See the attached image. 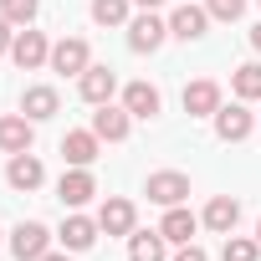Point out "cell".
<instances>
[{
  "instance_id": "cell-16",
  "label": "cell",
  "mask_w": 261,
  "mask_h": 261,
  "mask_svg": "<svg viewBox=\"0 0 261 261\" xmlns=\"http://www.w3.org/2000/svg\"><path fill=\"white\" fill-rule=\"evenodd\" d=\"M21 113H26L31 123H46V118H57V113H62V97H57V87H26V97H21Z\"/></svg>"
},
{
  "instance_id": "cell-4",
  "label": "cell",
  "mask_w": 261,
  "mask_h": 261,
  "mask_svg": "<svg viewBox=\"0 0 261 261\" xmlns=\"http://www.w3.org/2000/svg\"><path fill=\"white\" fill-rule=\"evenodd\" d=\"M144 195L154 200V205H185V195H190V174H179V169H159V174H149V185H144Z\"/></svg>"
},
{
  "instance_id": "cell-25",
  "label": "cell",
  "mask_w": 261,
  "mask_h": 261,
  "mask_svg": "<svg viewBox=\"0 0 261 261\" xmlns=\"http://www.w3.org/2000/svg\"><path fill=\"white\" fill-rule=\"evenodd\" d=\"M92 21L97 26H123L128 21V0H92Z\"/></svg>"
},
{
  "instance_id": "cell-27",
  "label": "cell",
  "mask_w": 261,
  "mask_h": 261,
  "mask_svg": "<svg viewBox=\"0 0 261 261\" xmlns=\"http://www.w3.org/2000/svg\"><path fill=\"white\" fill-rule=\"evenodd\" d=\"M11 41H16V31H11L6 16H0V57H11Z\"/></svg>"
},
{
  "instance_id": "cell-22",
  "label": "cell",
  "mask_w": 261,
  "mask_h": 261,
  "mask_svg": "<svg viewBox=\"0 0 261 261\" xmlns=\"http://www.w3.org/2000/svg\"><path fill=\"white\" fill-rule=\"evenodd\" d=\"M230 87H236V97H241V102H261V62L236 67V72H230Z\"/></svg>"
},
{
  "instance_id": "cell-10",
  "label": "cell",
  "mask_w": 261,
  "mask_h": 261,
  "mask_svg": "<svg viewBox=\"0 0 261 261\" xmlns=\"http://www.w3.org/2000/svg\"><path fill=\"white\" fill-rule=\"evenodd\" d=\"M128 118H134L128 108H113V102H102V108L92 113V134H97L102 144H123V139H128Z\"/></svg>"
},
{
  "instance_id": "cell-2",
  "label": "cell",
  "mask_w": 261,
  "mask_h": 261,
  "mask_svg": "<svg viewBox=\"0 0 261 261\" xmlns=\"http://www.w3.org/2000/svg\"><path fill=\"white\" fill-rule=\"evenodd\" d=\"M51 251V230L41 225V220H21L16 230H11V256L16 261H41Z\"/></svg>"
},
{
  "instance_id": "cell-13",
  "label": "cell",
  "mask_w": 261,
  "mask_h": 261,
  "mask_svg": "<svg viewBox=\"0 0 261 261\" xmlns=\"http://www.w3.org/2000/svg\"><path fill=\"white\" fill-rule=\"evenodd\" d=\"M134 220H139V215H134V200H118V195L102 200V210H97V225H102L108 236H134Z\"/></svg>"
},
{
  "instance_id": "cell-5",
  "label": "cell",
  "mask_w": 261,
  "mask_h": 261,
  "mask_svg": "<svg viewBox=\"0 0 261 261\" xmlns=\"http://www.w3.org/2000/svg\"><path fill=\"white\" fill-rule=\"evenodd\" d=\"M164 36H169V21H159L154 11H144V16L128 21V46H134V51H159Z\"/></svg>"
},
{
  "instance_id": "cell-7",
  "label": "cell",
  "mask_w": 261,
  "mask_h": 261,
  "mask_svg": "<svg viewBox=\"0 0 261 261\" xmlns=\"http://www.w3.org/2000/svg\"><path fill=\"white\" fill-rule=\"evenodd\" d=\"M31 139H36V123L26 113H6L0 118V154H26Z\"/></svg>"
},
{
  "instance_id": "cell-15",
  "label": "cell",
  "mask_w": 261,
  "mask_h": 261,
  "mask_svg": "<svg viewBox=\"0 0 261 261\" xmlns=\"http://www.w3.org/2000/svg\"><path fill=\"white\" fill-rule=\"evenodd\" d=\"M6 179H11V190H36V185L46 179V169H41V159L26 149V154H11V164H6Z\"/></svg>"
},
{
  "instance_id": "cell-31",
  "label": "cell",
  "mask_w": 261,
  "mask_h": 261,
  "mask_svg": "<svg viewBox=\"0 0 261 261\" xmlns=\"http://www.w3.org/2000/svg\"><path fill=\"white\" fill-rule=\"evenodd\" d=\"M41 261H67V251H46V256H41Z\"/></svg>"
},
{
  "instance_id": "cell-29",
  "label": "cell",
  "mask_w": 261,
  "mask_h": 261,
  "mask_svg": "<svg viewBox=\"0 0 261 261\" xmlns=\"http://www.w3.org/2000/svg\"><path fill=\"white\" fill-rule=\"evenodd\" d=\"M134 6H144V11H159V6H164V0H134Z\"/></svg>"
},
{
  "instance_id": "cell-32",
  "label": "cell",
  "mask_w": 261,
  "mask_h": 261,
  "mask_svg": "<svg viewBox=\"0 0 261 261\" xmlns=\"http://www.w3.org/2000/svg\"><path fill=\"white\" fill-rule=\"evenodd\" d=\"M256 241H261V225H256Z\"/></svg>"
},
{
  "instance_id": "cell-23",
  "label": "cell",
  "mask_w": 261,
  "mask_h": 261,
  "mask_svg": "<svg viewBox=\"0 0 261 261\" xmlns=\"http://www.w3.org/2000/svg\"><path fill=\"white\" fill-rule=\"evenodd\" d=\"M261 256V241H246V236H225V246H220V261H256Z\"/></svg>"
},
{
  "instance_id": "cell-6",
  "label": "cell",
  "mask_w": 261,
  "mask_h": 261,
  "mask_svg": "<svg viewBox=\"0 0 261 261\" xmlns=\"http://www.w3.org/2000/svg\"><path fill=\"white\" fill-rule=\"evenodd\" d=\"M77 92H82V102H92V108H102V102H113V92H118V77H113V67H87L82 77H77Z\"/></svg>"
},
{
  "instance_id": "cell-12",
  "label": "cell",
  "mask_w": 261,
  "mask_h": 261,
  "mask_svg": "<svg viewBox=\"0 0 261 261\" xmlns=\"http://www.w3.org/2000/svg\"><path fill=\"white\" fill-rule=\"evenodd\" d=\"M205 26H210V11H205V6H190V0L169 16V36H179V41H200Z\"/></svg>"
},
{
  "instance_id": "cell-1",
  "label": "cell",
  "mask_w": 261,
  "mask_h": 261,
  "mask_svg": "<svg viewBox=\"0 0 261 261\" xmlns=\"http://www.w3.org/2000/svg\"><path fill=\"white\" fill-rule=\"evenodd\" d=\"M11 62H16L21 72H36V67H46V62H51V41H46L41 31L21 26V31H16V41H11Z\"/></svg>"
},
{
  "instance_id": "cell-24",
  "label": "cell",
  "mask_w": 261,
  "mask_h": 261,
  "mask_svg": "<svg viewBox=\"0 0 261 261\" xmlns=\"http://www.w3.org/2000/svg\"><path fill=\"white\" fill-rule=\"evenodd\" d=\"M41 11V0H0V16H6L11 26H31Z\"/></svg>"
},
{
  "instance_id": "cell-28",
  "label": "cell",
  "mask_w": 261,
  "mask_h": 261,
  "mask_svg": "<svg viewBox=\"0 0 261 261\" xmlns=\"http://www.w3.org/2000/svg\"><path fill=\"white\" fill-rule=\"evenodd\" d=\"M174 261H210V256H205V251L190 241V246H179V256H174Z\"/></svg>"
},
{
  "instance_id": "cell-9",
  "label": "cell",
  "mask_w": 261,
  "mask_h": 261,
  "mask_svg": "<svg viewBox=\"0 0 261 261\" xmlns=\"http://www.w3.org/2000/svg\"><path fill=\"white\" fill-rule=\"evenodd\" d=\"M92 195H97V179H92L87 169H67V174H62V185H57V200H62L67 210H82Z\"/></svg>"
},
{
  "instance_id": "cell-18",
  "label": "cell",
  "mask_w": 261,
  "mask_h": 261,
  "mask_svg": "<svg viewBox=\"0 0 261 261\" xmlns=\"http://www.w3.org/2000/svg\"><path fill=\"white\" fill-rule=\"evenodd\" d=\"M159 230H164V241L190 246V236L200 230V215H190L185 205H169V210H164V220H159Z\"/></svg>"
},
{
  "instance_id": "cell-20",
  "label": "cell",
  "mask_w": 261,
  "mask_h": 261,
  "mask_svg": "<svg viewBox=\"0 0 261 261\" xmlns=\"http://www.w3.org/2000/svg\"><path fill=\"white\" fill-rule=\"evenodd\" d=\"M123 108L134 113V118H154L159 113V87L154 82H128L123 87Z\"/></svg>"
},
{
  "instance_id": "cell-8",
  "label": "cell",
  "mask_w": 261,
  "mask_h": 261,
  "mask_svg": "<svg viewBox=\"0 0 261 261\" xmlns=\"http://www.w3.org/2000/svg\"><path fill=\"white\" fill-rule=\"evenodd\" d=\"M97 134L92 128H77V134H67L62 139V159H67V169H92V159H97Z\"/></svg>"
},
{
  "instance_id": "cell-14",
  "label": "cell",
  "mask_w": 261,
  "mask_h": 261,
  "mask_svg": "<svg viewBox=\"0 0 261 261\" xmlns=\"http://www.w3.org/2000/svg\"><path fill=\"white\" fill-rule=\"evenodd\" d=\"M215 108H220V87L210 77H200V82L185 87V113L190 118H215Z\"/></svg>"
},
{
  "instance_id": "cell-3",
  "label": "cell",
  "mask_w": 261,
  "mask_h": 261,
  "mask_svg": "<svg viewBox=\"0 0 261 261\" xmlns=\"http://www.w3.org/2000/svg\"><path fill=\"white\" fill-rule=\"evenodd\" d=\"M87 67H92V51H87L82 36H62V41L51 46V72H62V77H82Z\"/></svg>"
},
{
  "instance_id": "cell-30",
  "label": "cell",
  "mask_w": 261,
  "mask_h": 261,
  "mask_svg": "<svg viewBox=\"0 0 261 261\" xmlns=\"http://www.w3.org/2000/svg\"><path fill=\"white\" fill-rule=\"evenodd\" d=\"M251 46H256V51H261V26H251Z\"/></svg>"
},
{
  "instance_id": "cell-21",
  "label": "cell",
  "mask_w": 261,
  "mask_h": 261,
  "mask_svg": "<svg viewBox=\"0 0 261 261\" xmlns=\"http://www.w3.org/2000/svg\"><path fill=\"white\" fill-rule=\"evenodd\" d=\"M164 230H134L128 236V261H164Z\"/></svg>"
},
{
  "instance_id": "cell-33",
  "label": "cell",
  "mask_w": 261,
  "mask_h": 261,
  "mask_svg": "<svg viewBox=\"0 0 261 261\" xmlns=\"http://www.w3.org/2000/svg\"><path fill=\"white\" fill-rule=\"evenodd\" d=\"M256 6H261V0H256Z\"/></svg>"
},
{
  "instance_id": "cell-19",
  "label": "cell",
  "mask_w": 261,
  "mask_h": 261,
  "mask_svg": "<svg viewBox=\"0 0 261 261\" xmlns=\"http://www.w3.org/2000/svg\"><path fill=\"white\" fill-rule=\"evenodd\" d=\"M97 230H102L97 220H87V215H67V220H62V230H57V241H62L67 251H87V246L97 241Z\"/></svg>"
},
{
  "instance_id": "cell-17",
  "label": "cell",
  "mask_w": 261,
  "mask_h": 261,
  "mask_svg": "<svg viewBox=\"0 0 261 261\" xmlns=\"http://www.w3.org/2000/svg\"><path fill=\"white\" fill-rule=\"evenodd\" d=\"M236 220H241V205H236L230 195H215V200L205 205V215H200V225H210L215 236H230V230H236Z\"/></svg>"
},
{
  "instance_id": "cell-26",
  "label": "cell",
  "mask_w": 261,
  "mask_h": 261,
  "mask_svg": "<svg viewBox=\"0 0 261 261\" xmlns=\"http://www.w3.org/2000/svg\"><path fill=\"white\" fill-rule=\"evenodd\" d=\"M210 21H241L246 16V0H205Z\"/></svg>"
},
{
  "instance_id": "cell-11",
  "label": "cell",
  "mask_w": 261,
  "mask_h": 261,
  "mask_svg": "<svg viewBox=\"0 0 261 261\" xmlns=\"http://www.w3.org/2000/svg\"><path fill=\"white\" fill-rule=\"evenodd\" d=\"M251 123H256V118L246 113V102H230V108L220 102V108H215V134H220L225 144H241V139L251 134Z\"/></svg>"
}]
</instances>
